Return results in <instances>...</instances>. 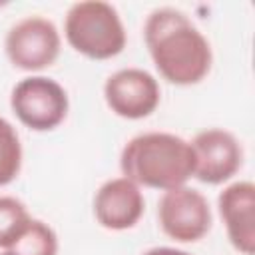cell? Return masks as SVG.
Instances as JSON below:
<instances>
[{"label": "cell", "instance_id": "6da1fadb", "mask_svg": "<svg viewBox=\"0 0 255 255\" xmlns=\"http://www.w3.org/2000/svg\"><path fill=\"white\" fill-rule=\"evenodd\" d=\"M147 52L163 80L175 86L199 84L211 70L213 54L203 32L177 8H155L143 24Z\"/></svg>", "mask_w": 255, "mask_h": 255}, {"label": "cell", "instance_id": "7a4b0ae2", "mask_svg": "<svg viewBox=\"0 0 255 255\" xmlns=\"http://www.w3.org/2000/svg\"><path fill=\"white\" fill-rule=\"evenodd\" d=\"M120 167L135 185L169 191L193 177V151L189 141L175 133L145 131L124 145Z\"/></svg>", "mask_w": 255, "mask_h": 255}, {"label": "cell", "instance_id": "3957f363", "mask_svg": "<svg viewBox=\"0 0 255 255\" xmlns=\"http://www.w3.org/2000/svg\"><path fill=\"white\" fill-rule=\"evenodd\" d=\"M64 36L76 52L92 60H110L126 48V28L118 10L102 0L72 4L64 18Z\"/></svg>", "mask_w": 255, "mask_h": 255}, {"label": "cell", "instance_id": "277c9868", "mask_svg": "<svg viewBox=\"0 0 255 255\" xmlns=\"http://www.w3.org/2000/svg\"><path fill=\"white\" fill-rule=\"evenodd\" d=\"M10 108L26 128L34 131H50L68 116L66 90L48 76L22 78L10 94Z\"/></svg>", "mask_w": 255, "mask_h": 255}, {"label": "cell", "instance_id": "5b68a950", "mask_svg": "<svg viewBox=\"0 0 255 255\" xmlns=\"http://www.w3.org/2000/svg\"><path fill=\"white\" fill-rule=\"evenodd\" d=\"M60 48L62 38L56 24L38 14L12 24L4 40V50L12 66L26 72H38L52 66L60 56Z\"/></svg>", "mask_w": 255, "mask_h": 255}, {"label": "cell", "instance_id": "8992f818", "mask_svg": "<svg viewBox=\"0 0 255 255\" xmlns=\"http://www.w3.org/2000/svg\"><path fill=\"white\" fill-rule=\"evenodd\" d=\"M157 221L161 231L179 243L203 239L211 229V207L207 197L187 185L163 191L157 201Z\"/></svg>", "mask_w": 255, "mask_h": 255}, {"label": "cell", "instance_id": "52a82bcc", "mask_svg": "<svg viewBox=\"0 0 255 255\" xmlns=\"http://www.w3.org/2000/svg\"><path fill=\"white\" fill-rule=\"evenodd\" d=\"M193 151V177L207 185L229 181L243 163L239 139L223 128H207L189 141Z\"/></svg>", "mask_w": 255, "mask_h": 255}, {"label": "cell", "instance_id": "ba28073f", "mask_svg": "<svg viewBox=\"0 0 255 255\" xmlns=\"http://www.w3.org/2000/svg\"><path fill=\"white\" fill-rule=\"evenodd\" d=\"M108 108L126 120H141L155 112L161 100L157 80L141 68H122L104 84Z\"/></svg>", "mask_w": 255, "mask_h": 255}, {"label": "cell", "instance_id": "9c48e42d", "mask_svg": "<svg viewBox=\"0 0 255 255\" xmlns=\"http://www.w3.org/2000/svg\"><path fill=\"white\" fill-rule=\"evenodd\" d=\"M145 199L131 179L114 177L100 185L94 195V215L96 221L110 231L131 229L143 215Z\"/></svg>", "mask_w": 255, "mask_h": 255}, {"label": "cell", "instance_id": "30bf717a", "mask_svg": "<svg viewBox=\"0 0 255 255\" xmlns=\"http://www.w3.org/2000/svg\"><path fill=\"white\" fill-rule=\"evenodd\" d=\"M217 209L231 245L243 253H255V185L233 181L217 197Z\"/></svg>", "mask_w": 255, "mask_h": 255}, {"label": "cell", "instance_id": "8fae6325", "mask_svg": "<svg viewBox=\"0 0 255 255\" xmlns=\"http://www.w3.org/2000/svg\"><path fill=\"white\" fill-rule=\"evenodd\" d=\"M8 251L16 255H56L58 235L48 223L32 217L26 229L20 233V237Z\"/></svg>", "mask_w": 255, "mask_h": 255}, {"label": "cell", "instance_id": "7c38bea8", "mask_svg": "<svg viewBox=\"0 0 255 255\" xmlns=\"http://www.w3.org/2000/svg\"><path fill=\"white\" fill-rule=\"evenodd\" d=\"M22 169V143L16 128L0 116V187L12 183Z\"/></svg>", "mask_w": 255, "mask_h": 255}, {"label": "cell", "instance_id": "4fadbf2b", "mask_svg": "<svg viewBox=\"0 0 255 255\" xmlns=\"http://www.w3.org/2000/svg\"><path fill=\"white\" fill-rule=\"evenodd\" d=\"M26 205L10 195H0V249H10L30 223Z\"/></svg>", "mask_w": 255, "mask_h": 255}, {"label": "cell", "instance_id": "5bb4252c", "mask_svg": "<svg viewBox=\"0 0 255 255\" xmlns=\"http://www.w3.org/2000/svg\"><path fill=\"white\" fill-rule=\"evenodd\" d=\"M141 255H191L183 249H175V247H151L147 251H143Z\"/></svg>", "mask_w": 255, "mask_h": 255}, {"label": "cell", "instance_id": "9a60e30c", "mask_svg": "<svg viewBox=\"0 0 255 255\" xmlns=\"http://www.w3.org/2000/svg\"><path fill=\"white\" fill-rule=\"evenodd\" d=\"M0 255H16V253H12V251H8V249H2Z\"/></svg>", "mask_w": 255, "mask_h": 255}]
</instances>
